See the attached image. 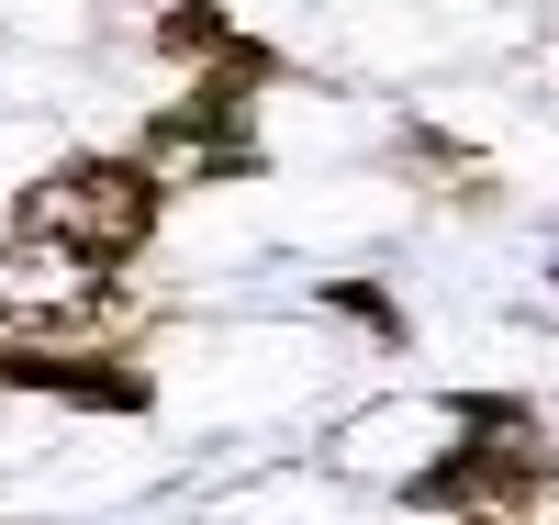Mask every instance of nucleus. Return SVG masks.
I'll return each instance as SVG.
<instances>
[{"instance_id":"obj_1","label":"nucleus","mask_w":559,"mask_h":525,"mask_svg":"<svg viewBox=\"0 0 559 525\" xmlns=\"http://www.w3.org/2000/svg\"><path fill=\"white\" fill-rule=\"evenodd\" d=\"M146 235H157V179L134 168V157H102V146H79L57 157L45 179L12 190V247L34 269H68V279H112L146 258Z\"/></svg>"},{"instance_id":"obj_2","label":"nucleus","mask_w":559,"mask_h":525,"mask_svg":"<svg viewBox=\"0 0 559 525\" xmlns=\"http://www.w3.org/2000/svg\"><path fill=\"white\" fill-rule=\"evenodd\" d=\"M459 425H471V437H459L437 469H414V481H403L414 514H526V503L559 481V458H548V437H537L526 403L459 392Z\"/></svg>"},{"instance_id":"obj_3","label":"nucleus","mask_w":559,"mask_h":525,"mask_svg":"<svg viewBox=\"0 0 559 525\" xmlns=\"http://www.w3.org/2000/svg\"><path fill=\"white\" fill-rule=\"evenodd\" d=\"M134 168H146L157 190H236V179H258L269 146H258V123H247V79L213 68L191 102L146 112V134H134Z\"/></svg>"},{"instance_id":"obj_4","label":"nucleus","mask_w":559,"mask_h":525,"mask_svg":"<svg viewBox=\"0 0 559 525\" xmlns=\"http://www.w3.org/2000/svg\"><path fill=\"white\" fill-rule=\"evenodd\" d=\"M0 392H57V403H90V414H146V369H123L102 347H0Z\"/></svg>"},{"instance_id":"obj_5","label":"nucleus","mask_w":559,"mask_h":525,"mask_svg":"<svg viewBox=\"0 0 559 525\" xmlns=\"http://www.w3.org/2000/svg\"><path fill=\"white\" fill-rule=\"evenodd\" d=\"M157 57H191V68H236L247 90H258V79H280V57H269L258 34H236V23L213 12V0H179V12H157Z\"/></svg>"},{"instance_id":"obj_6","label":"nucleus","mask_w":559,"mask_h":525,"mask_svg":"<svg viewBox=\"0 0 559 525\" xmlns=\"http://www.w3.org/2000/svg\"><path fill=\"white\" fill-rule=\"evenodd\" d=\"M459 525H526V514H459Z\"/></svg>"}]
</instances>
